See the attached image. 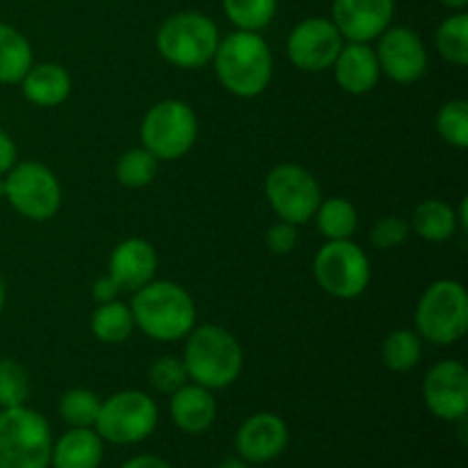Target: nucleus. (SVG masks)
Wrapping results in <instances>:
<instances>
[{
  "mask_svg": "<svg viewBox=\"0 0 468 468\" xmlns=\"http://www.w3.org/2000/svg\"><path fill=\"white\" fill-rule=\"evenodd\" d=\"M213 59L219 82L240 99L259 96L270 85L272 53L259 32H233L219 41Z\"/></svg>",
  "mask_w": 468,
  "mask_h": 468,
  "instance_id": "nucleus-1",
  "label": "nucleus"
},
{
  "mask_svg": "<svg viewBox=\"0 0 468 468\" xmlns=\"http://www.w3.org/2000/svg\"><path fill=\"white\" fill-rule=\"evenodd\" d=\"M131 311L137 327L155 341H178L195 329V302L178 283L149 282L135 291Z\"/></svg>",
  "mask_w": 468,
  "mask_h": 468,
  "instance_id": "nucleus-2",
  "label": "nucleus"
},
{
  "mask_svg": "<svg viewBox=\"0 0 468 468\" xmlns=\"http://www.w3.org/2000/svg\"><path fill=\"white\" fill-rule=\"evenodd\" d=\"M183 364L195 384L204 388H224L240 375L242 350L227 329L201 324L190 332Z\"/></svg>",
  "mask_w": 468,
  "mask_h": 468,
  "instance_id": "nucleus-3",
  "label": "nucleus"
},
{
  "mask_svg": "<svg viewBox=\"0 0 468 468\" xmlns=\"http://www.w3.org/2000/svg\"><path fill=\"white\" fill-rule=\"evenodd\" d=\"M53 437L44 416L27 407L0 411V468H48Z\"/></svg>",
  "mask_w": 468,
  "mask_h": 468,
  "instance_id": "nucleus-4",
  "label": "nucleus"
},
{
  "mask_svg": "<svg viewBox=\"0 0 468 468\" xmlns=\"http://www.w3.org/2000/svg\"><path fill=\"white\" fill-rule=\"evenodd\" d=\"M158 53L178 69H201L215 58L219 32L213 18L201 12L169 16L155 35Z\"/></svg>",
  "mask_w": 468,
  "mask_h": 468,
  "instance_id": "nucleus-5",
  "label": "nucleus"
},
{
  "mask_svg": "<svg viewBox=\"0 0 468 468\" xmlns=\"http://www.w3.org/2000/svg\"><path fill=\"white\" fill-rule=\"evenodd\" d=\"M416 327L434 346H452L468 329V292L460 282L432 283L416 306Z\"/></svg>",
  "mask_w": 468,
  "mask_h": 468,
  "instance_id": "nucleus-6",
  "label": "nucleus"
},
{
  "mask_svg": "<svg viewBox=\"0 0 468 468\" xmlns=\"http://www.w3.org/2000/svg\"><path fill=\"white\" fill-rule=\"evenodd\" d=\"M197 114L187 103L176 99L160 101L142 122V142L158 160L183 158L195 146Z\"/></svg>",
  "mask_w": 468,
  "mask_h": 468,
  "instance_id": "nucleus-7",
  "label": "nucleus"
},
{
  "mask_svg": "<svg viewBox=\"0 0 468 468\" xmlns=\"http://www.w3.org/2000/svg\"><path fill=\"white\" fill-rule=\"evenodd\" d=\"M314 274L324 292L338 300H355L370 283L368 256L352 240H329L315 254Z\"/></svg>",
  "mask_w": 468,
  "mask_h": 468,
  "instance_id": "nucleus-8",
  "label": "nucleus"
},
{
  "mask_svg": "<svg viewBox=\"0 0 468 468\" xmlns=\"http://www.w3.org/2000/svg\"><path fill=\"white\" fill-rule=\"evenodd\" d=\"M158 423V407L146 393L122 391L101 402L96 434L110 443H140Z\"/></svg>",
  "mask_w": 468,
  "mask_h": 468,
  "instance_id": "nucleus-9",
  "label": "nucleus"
},
{
  "mask_svg": "<svg viewBox=\"0 0 468 468\" xmlns=\"http://www.w3.org/2000/svg\"><path fill=\"white\" fill-rule=\"evenodd\" d=\"M5 199L23 218L44 222V219H50L59 210L62 190H59L55 174L46 165L30 160V163L14 165L7 172Z\"/></svg>",
  "mask_w": 468,
  "mask_h": 468,
  "instance_id": "nucleus-10",
  "label": "nucleus"
},
{
  "mask_svg": "<svg viewBox=\"0 0 468 468\" xmlns=\"http://www.w3.org/2000/svg\"><path fill=\"white\" fill-rule=\"evenodd\" d=\"M265 195L274 213L291 224L309 222L323 201L318 181L300 165L274 167L265 178Z\"/></svg>",
  "mask_w": 468,
  "mask_h": 468,
  "instance_id": "nucleus-11",
  "label": "nucleus"
},
{
  "mask_svg": "<svg viewBox=\"0 0 468 468\" xmlns=\"http://www.w3.org/2000/svg\"><path fill=\"white\" fill-rule=\"evenodd\" d=\"M343 48V37L327 18H304L288 35V58L302 71L318 73L334 64Z\"/></svg>",
  "mask_w": 468,
  "mask_h": 468,
  "instance_id": "nucleus-12",
  "label": "nucleus"
},
{
  "mask_svg": "<svg viewBox=\"0 0 468 468\" xmlns=\"http://www.w3.org/2000/svg\"><path fill=\"white\" fill-rule=\"evenodd\" d=\"M375 55H378L379 71L402 85L416 82L428 71V50H425L423 39L411 27L388 26L379 35Z\"/></svg>",
  "mask_w": 468,
  "mask_h": 468,
  "instance_id": "nucleus-13",
  "label": "nucleus"
},
{
  "mask_svg": "<svg viewBox=\"0 0 468 468\" xmlns=\"http://www.w3.org/2000/svg\"><path fill=\"white\" fill-rule=\"evenodd\" d=\"M428 410L441 420L466 419L468 411V370L462 361H439L428 370L423 382Z\"/></svg>",
  "mask_w": 468,
  "mask_h": 468,
  "instance_id": "nucleus-14",
  "label": "nucleus"
},
{
  "mask_svg": "<svg viewBox=\"0 0 468 468\" xmlns=\"http://www.w3.org/2000/svg\"><path fill=\"white\" fill-rule=\"evenodd\" d=\"M396 0H334L332 23L341 37L368 44L378 39L393 21Z\"/></svg>",
  "mask_w": 468,
  "mask_h": 468,
  "instance_id": "nucleus-15",
  "label": "nucleus"
},
{
  "mask_svg": "<svg viewBox=\"0 0 468 468\" xmlns=\"http://www.w3.org/2000/svg\"><path fill=\"white\" fill-rule=\"evenodd\" d=\"M288 428L277 414H256L240 425L236 434V448L250 464L272 462L286 451Z\"/></svg>",
  "mask_w": 468,
  "mask_h": 468,
  "instance_id": "nucleus-16",
  "label": "nucleus"
},
{
  "mask_svg": "<svg viewBox=\"0 0 468 468\" xmlns=\"http://www.w3.org/2000/svg\"><path fill=\"white\" fill-rule=\"evenodd\" d=\"M158 270L155 250L142 238H128L110 256V274L114 286L122 292H135L154 282Z\"/></svg>",
  "mask_w": 468,
  "mask_h": 468,
  "instance_id": "nucleus-17",
  "label": "nucleus"
},
{
  "mask_svg": "<svg viewBox=\"0 0 468 468\" xmlns=\"http://www.w3.org/2000/svg\"><path fill=\"white\" fill-rule=\"evenodd\" d=\"M334 78L338 87L347 94H368L379 80V62L375 50L368 44L343 46L338 58L334 59Z\"/></svg>",
  "mask_w": 468,
  "mask_h": 468,
  "instance_id": "nucleus-18",
  "label": "nucleus"
},
{
  "mask_svg": "<svg viewBox=\"0 0 468 468\" xmlns=\"http://www.w3.org/2000/svg\"><path fill=\"white\" fill-rule=\"evenodd\" d=\"M169 410H172L176 428L187 434L206 432L218 416V405L210 396V388L199 387V384H183L178 391H174Z\"/></svg>",
  "mask_w": 468,
  "mask_h": 468,
  "instance_id": "nucleus-19",
  "label": "nucleus"
},
{
  "mask_svg": "<svg viewBox=\"0 0 468 468\" xmlns=\"http://www.w3.org/2000/svg\"><path fill=\"white\" fill-rule=\"evenodd\" d=\"M101 460H103V439L90 428L69 430L50 452L53 468H99Z\"/></svg>",
  "mask_w": 468,
  "mask_h": 468,
  "instance_id": "nucleus-20",
  "label": "nucleus"
},
{
  "mask_svg": "<svg viewBox=\"0 0 468 468\" xmlns=\"http://www.w3.org/2000/svg\"><path fill=\"white\" fill-rule=\"evenodd\" d=\"M23 96L39 108H55L64 103L71 94V76L59 64H39L30 67V71L21 80Z\"/></svg>",
  "mask_w": 468,
  "mask_h": 468,
  "instance_id": "nucleus-21",
  "label": "nucleus"
},
{
  "mask_svg": "<svg viewBox=\"0 0 468 468\" xmlns=\"http://www.w3.org/2000/svg\"><path fill=\"white\" fill-rule=\"evenodd\" d=\"M32 67L30 41L16 27L0 23V82H21Z\"/></svg>",
  "mask_w": 468,
  "mask_h": 468,
  "instance_id": "nucleus-22",
  "label": "nucleus"
},
{
  "mask_svg": "<svg viewBox=\"0 0 468 468\" xmlns=\"http://www.w3.org/2000/svg\"><path fill=\"white\" fill-rule=\"evenodd\" d=\"M457 227V213L439 199H428L423 204L416 206L414 210V231L419 233L423 240L428 242H443L448 238L455 236Z\"/></svg>",
  "mask_w": 468,
  "mask_h": 468,
  "instance_id": "nucleus-23",
  "label": "nucleus"
},
{
  "mask_svg": "<svg viewBox=\"0 0 468 468\" xmlns=\"http://www.w3.org/2000/svg\"><path fill=\"white\" fill-rule=\"evenodd\" d=\"M314 218L318 219L320 233L329 240H350L355 236L356 227H359L356 208L347 199H341V197L320 201Z\"/></svg>",
  "mask_w": 468,
  "mask_h": 468,
  "instance_id": "nucleus-24",
  "label": "nucleus"
},
{
  "mask_svg": "<svg viewBox=\"0 0 468 468\" xmlns=\"http://www.w3.org/2000/svg\"><path fill=\"white\" fill-rule=\"evenodd\" d=\"M135 329V320H133L131 306L122 304V302H108V304H99V309L91 315V332L99 341L103 343H123Z\"/></svg>",
  "mask_w": 468,
  "mask_h": 468,
  "instance_id": "nucleus-25",
  "label": "nucleus"
},
{
  "mask_svg": "<svg viewBox=\"0 0 468 468\" xmlns=\"http://www.w3.org/2000/svg\"><path fill=\"white\" fill-rule=\"evenodd\" d=\"M222 7L238 30L259 32L272 23L277 0H222Z\"/></svg>",
  "mask_w": 468,
  "mask_h": 468,
  "instance_id": "nucleus-26",
  "label": "nucleus"
},
{
  "mask_svg": "<svg viewBox=\"0 0 468 468\" xmlns=\"http://www.w3.org/2000/svg\"><path fill=\"white\" fill-rule=\"evenodd\" d=\"M420 356H423L420 338L410 329H398V332L388 334L382 346L384 364L396 373H407V370L416 368L420 364Z\"/></svg>",
  "mask_w": 468,
  "mask_h": 468,
  "instance_id": "nucleus-27",
  "label": "nucleus"
},
{
  "mask_svg": "<svg viewBox=\"0 0 468 468\" xmlns=\"http://www.w3.org/2000/svg\"><path fill=\"white\" fill-rule=\"evenodd\" d=\"M437 48L443 59L457 67L468 64V14L448 16L437 30Z\"/></svg>",
  "mask_w": 468,
  "mask_h": 468,
  "instance_id": "nucleus-28",
  "label": "nucleus"
},
{
  "mask_svg": "<svg viewBox=\"0 0 468 468\" xmlns=\"http://www.w3.org/2000/svg\"><path fill=\"white\" fill-rule=\"evenodd\" d=\"M158 158L146 149H131L117 160V178L126 187H144L155 178Z\"/></svg>",
  "mask_w": 468,
  "mask_h": 468,
  "instance_id": "nucleus-29",
  "label": "nucleus"
},
{
  "mask_svg": "<svg viewBox=\"0 0 468 468\" xmlns=\"http://www.w3.org/2000/svg\"><path fill=\"white\" fill-rule=\"evenodd\" d=\"M101 400L96 393L87 391V388H73V391L64 393L59 400V416L67 420L71 428H91L99 416Z\"/></svg>",
  "mask_w": 468,
  "mask_h": 468,
  "instance_id": "nucleus-30",
  "label": "nucleus"
},
{
  "mask_svg": "<svg viewBox=\"0 0 468 468\" xmlns=\"http://www.w3.org/2000/svg\"><path fill=\"white\" fill-rule=\"evenodd\" d=\"M437 131L443 140L457 149L468 146V103L464 99L448 101L437 114Z\"/></svg>",
  "mask_w": 468,
  "mask_h": 468,
  "instance_id": "nucleus-31",
  "label": "nucleus"
},
{
  "mask_svg": "<svg viewBox=\"0 0 468 468\" xmlns=\"http://www.w3.org/2000/svg\"><path fill=\"white\" fill-rule=\"evenodd\" d=\"M30 396V379L21 364L0 359V407H21Z\"/></svg>",
  "mask_w": 468,
  "mask_h": 468,
  "instance_id": "nucleus-32",
  "label": "nucleus"
},
{
  "mask_svg": "<svg viewBox=\"0 0 468 468\" xmlns=\"http://www.w3.org/2000/svg\"><path fill=\"white\" fill-rule=\"evenodd\" d=\"M187 370L186 364L176 356H163L155 361L149 370V382L155 391L160 393H174L187 382Z\"/></svg>",
  "mask_w": 468,
  "mask_h": 468,
  "instance_id": "nucleus-33",
  "label": "nucleus"
},
{
  "mask_svg": "<svg viewBox=\"0 0 468 468\" xmlns=\"http://www.w3.org/2000/svg\"><path fill=\"white\" fill-rule=\"evenodd\" d=\"M407 236H410V224L398 215H387L370 229V242L379 250H393V247L402 245Z\"/></svg>",
  "mask_w": 468,
  "mask_h": 468,
  "instance_id": "nucleus-34",
  "label": "nucleus"
},
{
  "mask_svg": "<svg viewBox=\"0 0 468 468\" xmlns=\"http://www.w3.org/2000/svg\"><path fill=\"white\" fill-rule=\"evenodd\" d=\"M297 245V229L295 224L282 222L274 224L268 231V247L274 254H291Z\"/></svg>",
  "mask_w": 468,
  "mask_h": 468,
  "instance_id": "nucleus-35",
  "label": "nucleus"
},
{
  "mask_svg": "<svg viewBox=\"0 0 468 468\" xmlns=\"http://www.w3.org/2000/svg\"><path fill=\"white\" fill-rule=\"evenodd\" d=\"M16 165V144L7 133L0 131V176Z\"/></svg>",
  "mask_w": 468,
  "mask_h": 468,
  "instance_id": "nucleus-36",
  "label": "nucleus"
},
{
  "mask_svg": "<svg viewBox=\"0 0 468 468\" xmlns=\"http://www.w3.org/2000/svg\"><path fill=\"white\" fill-rule=\"evenodd\" d=\"M119 288L114 286V282L110 277L105 279H99V282L94 283V300L99 302V304H108V302H114L119 295Z\"/></svg>",
  "mask_w": 468,
  "mask_h": 468,
  "instance_id": "nucleus-37",
  "label": "nucleus"
},
{
  "mask_svg": "<svg viewBox=\"0 0 468 468\" xmlns=\"http://www.w3.org/2000/svg\"><path fill=\"white\" fill-rule=\"evenodd\" d=\"M122 468H172V466H169L165 460H160V457L140 455V457H133V460H128Z\"/></svg>",
  "mask_w": 468,
  "mask_h": 468,
  "instance_id": "nucleus-38",
  "label": "nucleus"
},
{
  "mask_svg": "<svg viewBox=\"0 0 468 468\" xmlns=\"http://www.w3.org/2000/svg\"><path fill=\"white\" fill-rule=\"evenodd\" d=\"M466 213H468V204H466V199H464L460 204V213H457V222H460V227L464 229V231L468 229V215Z\"/></svg>",
  "mask_w": 468,
  "mask_h": 468,
  "instance_id": "nucleus-39",
  "label": "nucleus"
},
{
  "mask_svg": "<svg viewBox=\"0 0 468 468\" xmlns=\"http://www.w3.org/2000/svg\"><path fill=\"white\" fill-rule=\"evenodd\" d=\"M439 3L446 5L448 9H457V12H462V9L468 5V0H439Z\"/></svg>",
  "mask_w": 468,
  "mask_h": 468,
  "instance_id": "nucleus-40",
  "label": "nucleus"
},
{
  "mask_svg": "<svg viewBox=\"0 0 468 468\" xmlns=\"http://www.w3.org/2000/svg\"><path fill=\"white\" fill-rule=\"evenodd\" d=\"M219 468H250V464H247L245 460H224L222 464H219Z\"/></svg>",
  "mask_w": 468,
  "mask_h": 468,
  "instance_id": "nucleus-41",
  "label": "nucleus"
},
{
  "mask_svg": "<svg viewBox=\"0 0 468 468\" xmlns=\"http://www.w3.org/2000/svg\"><path fill=\"white\" fill-rule=\"evenodd\" d=\"M5 297H7V292H5V282L3 277H0V314H3L5 309Z\"/></svg>",
  "mask_w": 468,
  "mask_h": 468,
  "instance_id": "nucleus-42",
  "label": "nucleus"
},
{
  "mask_svg": "<svg viewBox=\"0 0 468 468\" xmlns=\"http://www.w3.org/2000/svg\"><path fill=\"white\" fill-rule=\"evenodd\" d=\"M3 197H5V178L0 176V199H3Z\"/></svg>",
  "mask_w": 468,
  "mask_h": 468,
  "instance_id": "nucleus-43",
  "label": "nucleus"
}]
</instances>
